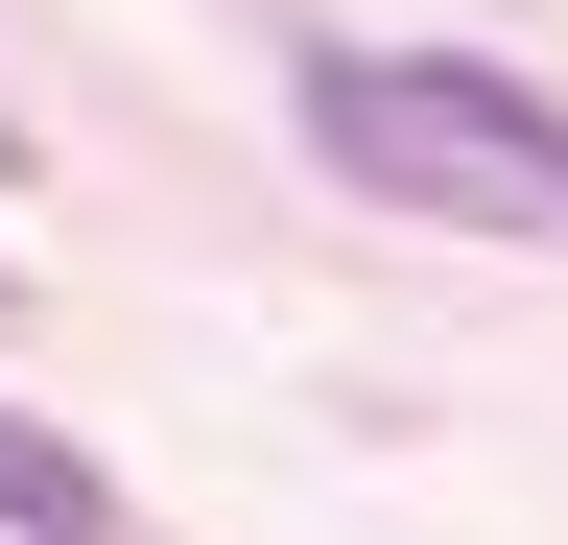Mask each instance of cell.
I'll list each match as a JSON object with an SVG mask.
<instances>
[{"label":"cell","mask_w":568,"mask_h":545,"mask_svg":"<svg viewBox=\"0 0 568 545\" xmlns=\"http://www.w3.org/2000/svg\"><path fill=\"white\" fill-rule=\"evenodd\" d=\"M308 143L403 214H474V238H568V95L474 72V48H308Z\"/></svg>","instance_id":"cell-1"},{"label":"cell","mask_w":568,"mask_h":545,"mask_svg":"<svg viewBox=\"0 0 568 545\" xmlns=\"http://www.w3.org/2000/svg\"><path fill=\"white\" fill-rule=\"evenodd\" d=\"M0 522H24V545H119V474L71 451V427H24V403H0Z\"/></svg>","instance_id":"cell-2"},{"label":"cell","mask_w":568,"mask_h":545,"mask_svg":"<svg viewBox=\"0 0 568 545\" xmlns=\"http://www.w3.org/2000/svg\"><path fill=\"white\" fill-rule=\"evenodd\" d=\"M0 190H24V119H0Z\"/></svg>","instance_id":"cell-3"},{"label":"cell","mask_w":568,"mask_h":545,"mask_svg":"<svg viewBox=\"0 0 568 545\" xmlns=\"http://www.w3.org/2000/svg\"><path fill=\"white\" fill-rule=\"evenodd\" d=\"M0 332H24V261H0Z\"/></svg>","instance_id":"cell-4"}]
</instances>
